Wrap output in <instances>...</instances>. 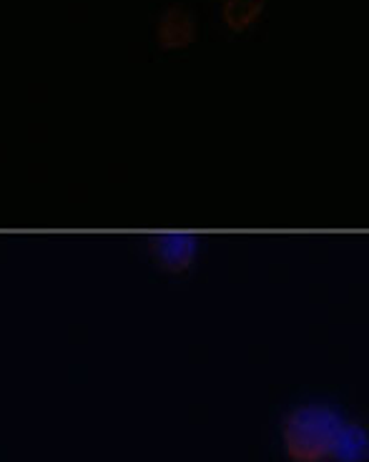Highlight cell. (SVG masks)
I'll list each match as a JSON object with an SVG mask.
<instances>
[{
  "label": "cell",
  "mask_w": 369,
  "mask_h": 462,
  "mask_svg": "<svg viewBox=\"0 0 369 462\" xmlns=\"http://www.w3.org/2000/svg\"><path fill=\"white\" fill-rule=\"evenodd\" d=\"M156 41L166 51H181L197 41V18L184 5H169L156 21Z\"/></svg>",
  "instance_id": "cell-3"
},
{
  "label": "cell",
  "mask_w": 369,
  "mask_h": 462,
  "mask_svg": "<svg viewBox=\"0 0 369 462\" xmlns=\"http://www.w3.org/2000/svg\"><path fill=\"white\" fill-rule=\"evenodd\" d=\"M151 254L166 274H186L197 262V236L186 231L159 234L153 236Z\"/></svg>",
  "instance_id": "cell-2"
},
{
  "label": "cell",
  "mask_w": 369,
  "mask_h": 462,
  "mask_svg": "<svg viewBox=\"0 0 369 462\" xmlns=\"http://www.w3.org/2000/svg\"><path fill=\"white\" fill-rule=\"evenodd\" d=\"M281 445L291 462H367V430L319 402L300 404L281 420Z\"/></svg>",
  "instance_id": "cell-1"
},
{
  "label": "cell",
  "mask_w": 369,
  "mask_h": 462,
  "mask_svg": "<svg viewBox=\"0 0 369 462\" xmlns=\"http://www.w3.org/2000/svg\"><path fill=\"white\" fill-rule=\"evenodd\" d=\"M264 13V0H224V23L234 33H242L254 25Z\"/></svg>",
  "instance_id": "cell-4"
}]
</instances>
